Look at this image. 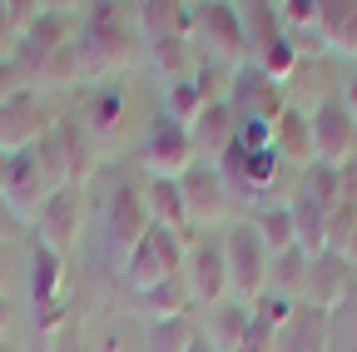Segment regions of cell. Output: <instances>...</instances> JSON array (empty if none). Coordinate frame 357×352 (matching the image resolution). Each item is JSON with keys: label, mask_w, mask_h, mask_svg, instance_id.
<instances>
[{"label": "cell", "mask_w": 357, "mask_h": 352, "mask_svg": "<svg viewBox=\"0 0 357 352\" xmlns=\"http://www.w3.org/2000/svg\"><path fill=\"white\" fill-rule=\"evenodd\" d=\"M105 248H109V258L119 263H129V253L139 248L144 238H149V208H144V194L134 189V184H114L109 189V199H105Z\"/></svg>", "instance_id": "cell-7"}, {"label": "cell", "mask_w": 357, "mask_h": 352, "mask_svg": "<svg viewBox=\"0 0 357 352\" xmlns=\"http://www.w3.org/2000/svg\"><path fill=\"white\" fill-rule=\"evenodd\" d=\"M248 318H253V307H243L238 298H223L218 307H208V323L199 332L213 352H238V342L248 332Z\"/></svg>", "instance_id": "cell-21"}, {"label": "cell", "mask_w": 357, "mask_h": 352, "mask_svg": "<svg viewBox=\"0 0 357 352\" xmlns=\"http://www.w3.org/2000/svg\"><path fill=\"white\" fill-rule=\"evenodd\" d=\"M333 352H357V293L333 313Z\"/></svg>", "instance_id": "cell-33"}, {"label": "cell", "mask_w": 357, "mask_h": 352, "mask_svg": "<svg viewBox=\"0 0 357 352\" xmlns=\"http://www.w3.org/2000/svg\"><path fill=\"white\" fill-rule=\"evenodd\" d=\"M178 194H184V213H189V229H229L234 218H229V208H234V194L223 189V174L213 169V164H194L184 179H178Z\"/></svg>", "instance_id": "cell-9"}, {"label": "cell", "mask_w": 357, "mask_h": 352, "mask_svg": "<svg viewBox=\"0 0 357 352\" xmlns=\"http://www.w3.org/2000/svg\"><path fill=\"white\" fill-rule=\"evenodd\" d=\"M0 352H15V347H10V342H0Z\"/></svg>", "instance_id": "cell-43"}, {"label": "cell", "mask_w": 357, "mask_h": 352, "mask_svg": "<svg viewBox=\"0 0 357 352\" xmlns=\"http://www.w3.org/2000/svg\"><path fill=\"white\" fill-rule=\"evenodd\" d=\"M352 293H357V283H352V268H347V263H337L333 253H318V258L307 263V283H303V303H307V307H318V313L333 318Z\"/></svg>", "instance_id": "cell-13"}, {"label": "cell", "mask_w": 357, "mask_h": 352, "mask_svg": "<svg viewBox=\"0 0 357 352\" xmlns=\"http://www.w3.org/2000/svg\"><path fill=\"white\" fill-rule=\"evenodd\" d=\"M65 278H70V268H65L60 253H50V248L30 253V303L35 307H60L65 303Z\"/></svg>", "instance_id": "cell-22"}, {"label": "cell", "mask_w": 357, "mask_h": 352, "mask_svg": "<svg viewBox=\"0 0 357 352\" xmlns=\"http://www.w3.org/2000/svg\"><path fill=\"white\" fill-rule=\"evenodd\" d=\"M6 218H10V213H6V204H0V243L10 238V224H6Z\"/></svg>", "instance_id": "cell-40"}, {"label": "cell", "mask_w": 357, "mask_h": 352, "mask_svg": "<svg viewBox=\"0 0 357 352\" xmlns=\"http://www.w3.org/2000/svg\"><path fill=\"white\" fill-rule=\"evenodd\" d=\"M144 60L149 70L169 84H184V79H199L204 75V55L194 50V40H154V45H144Z\"/></svg>", "instance_id": "cell-19"}, {"label": "cell", "mask_w": 357, "mask_h": 352, "mask_svg": "<svg viewBox=\"0 0 357 352\" xmlns=\"http://www.w3.org/2000/svg\"><path fill=\"white\" fill-rule=\"evenodd\" d=\"M307 253L293 248V253H278L268 263V293L273 298H288V303H303V283H307Z\"/></svg>", "instance_id": "cell-25"}, {"label": "cell", "mask_w": 357, "mask_h": 352, "mask_svg": "<svg viewBox=\"0 0 357 352\" xmlns=\"http://www.w3.org/2000/svg\"><path fill=\"white\" fill-rule=\"evenodd\" d=\"M234 144V109L229 105H208V114L199 119V129H194V149L199 154H213V164H218V154Z\"/></svg>", "instance_id": "cell-27"}, {"label": "cell", "mask_w": 357, "mask_h": 352, "mask_svg": "<svg viewBox=\"0 0 357 352\" xmlns=\"http://www.w3.org/2000/svg\"><path fill=\"white\" fill-rule=\"evenodd\" d=\"M50 109H45L40 95H20L15 105H0V154H20L30 144H40L45 135H50Z\"/></svg>", "instance_id": "cell-12"}, {"label": "cell", "mask_w": 357, "mask_h": 352, "mask_svg": "<svg viewBox=\"0 0 357 352\" xmlns=\"http://www.w3.org/2000/svg\"><path fill=\"white\" fill-rule=\"evenodd\" d=\"M194 50L204 55L208 70L238 75L243 60H248V40H243L238 6H194Z\"/></svg>", "instance_id": "cell-2"}, {"label": "cell", "mask_w": 357, "mask_h": 352, "mask_svg": "<svg viewBox=\"0 0 357 352\" xmlns=\"http://www.w3.org/2000/svg\"><path fill=\"white\" fill-rule=\"evenodd\" d=\"M134 30H139L144 45H154V40H194V6L144 0V6H134Z\"/></svg>", "instance_id": "cell-15"}, {"label": "cell", "mask_w": 357, "mask_h": 352, "mask_svg": "<svg viewBox=\"0 0 357 352\" xmlns=\"http://www.w3.org/2000/svg\"><path fill=\"white\" fill-rule=\"evenodd\" d=\"M189 303H194V298H189L184 278H174V283L144 293V313H149L154 323H174V318H189Z\"/></svg>", "instance_id": "cell-30"}, {"label": "cell", "mask_w": 357, "mask_h": 352, "mask_svg": "<svg viewBox=\"0 0 357 352\" xmlns=\"http://www.w3.org/2000/svg\"><path fill=\"white\" fill-rule=\"evenodd\" d=\"M273 337H278V328L268 323L263 313H253V318H248V332H243V342H238V352H273Z\"/></svg>", "instance_id": "cell-35"}, {"label": "cell", "mask_w": 357, "mask_h": 352, "mask_svg": "<svg viewBox=\"0 0 357 352\" xmlns=\"http://www.w3.org/2000/svg\"><path fill=\"white\" fill-rule=\"evenodd\" d=\"M119 124H124V95L114 90V84H105V90L95 95V100H89V139H114L119 135Z\"/></svg>", "instance_id": "cell-29"}, {"label": "cell", "mask_w": 357, "mask_h": 352, "mask_svg": "<svg viewBox=\"0 0 357 352\" xmlns=\"http://www.w3.org/2000/svg\"><path fill=\"white\" fill-rule=\"evenodd\" d=\"M184 253H189V238L149 229V238L134 248L129 263H124V283L144 298V293H154V288H164V283H174L178 273H184Z\"/></svg>", "instance_id": "cell-6"}, {"label": "cell", "mask_w": 357, "mask_h": 352, "mask_svg": "<svg viewBox=\"0 0 357 352\" xmlns=\"http://www.w3.org/2000/svg\"><path fill=\"white\" fill-rule=\"evenodd\" d=\"M328 253L347 268H357V199H342L333 208V229H328Z\"/></svg>", "instance_id": "cell-28"}, {"label": "cell", "mask_w": 357, "mask_h": 352, "mask_svg": "<svg viewBox=\"0 0 357 352\" xmlns=\"http://www.w3.org/2000/svg\"><path fill=\"white\" fill-rule=\"evenodd\" d=\"M238 20H243V40H248V55L258 60L268 45L278 40V20H273V6H238Z\"/></svg>", "instance_id": "cell-31"}, {"label": "cell", "mask_w": 357, "mask_h": 352, "mask_svg": "<svg viewBox=\"0 0 357 352\" xmlns=\"http://www.w3.org/2000/svg\"><path fill=\"white\" fill-rule=\"evenodd\" d=\"M337 100H342V109H347V119H352V129H357V70L342 79V90H337Z\"/></svg>", "instance_id": "cell-37"}, {"label": "cell", "mask_w": 357, "mask_h": 352, "mask_svg": "<svg viewBox=\"0 0 357 352\" xmlns=\"http://www.w3.org/2000/svg\"><path fill=\"white\" fill-rule=\"evenodd\" d=\"M139 30H134V6H95L89 10L84 35L75 40V60H79V79H114L119 70L134 65L139 55Z\"/></svg>", "instance_id": "cell-1"}, {"label": "cell", "mask_w": 357, "mask_h": 352, "mask_svg": "<svg viewBox=\"0 0 357 352\" xmlns=\"http://www.w3.org/2000/svg\"><path fill=\"white\" fill-rule=\"evenodd\" d=\"M278 35H288L293 45L298 40H318V20H323V0H278L273 6Z\"/></svg>", "instance_id": "cell-26"}, {"label": "cell", "mask_w": 357, "mask_h": 352, "mask_svg": "<svg viewBox=\"0 0 357 352\" xmlns=\"http://www.w3.org/2000/svg\"><path fill=\"white\" fill-rule=\"evenodd\" d=\"M248 224H253V234H258V243H263L268 258H278V253H293V248H298L293 204H288V199H278V204H258Z\"/></svg>", "instance_id": "cell-20"}, {"label": "cell", "mask_w": 357, "mask_h": 352, "mask_svg": "<svg viewBox=\"0 0 357 352\" xmlns=\"http://www.w3.org/2000/svg\"><path fill=\"white\" fill-rule=\"evenodd\" d=\"M10 323H15V303H10V293H0V342H6Z\"/></svg>", "instance_id": "cell-38"}, {"label": "cell", "mask_w": 357, "mask_h": 352, "mask_svg": "<svg viewBox=\"0 0 357 352\" xmlns=\"http://www.w3.org/2000/svg\"><path fill=\"white\" fill-rule=\"evenodd\" d=\"M144 208H149V224L174 234V238H189V213H184V194H178V184H154L144 179Z\"/></svg>", "instance_id": "cell-23"}, {"label": "cell", "mask_w": 357, "mask_h": 352, "mask_svg": "<svg viewBox=\"0 0 357 352\" xmlns=\"http://www.w3.org/2000/svg\"><path fill=\"white\" fill-rule=\"evenodd\" d=\"M189 352H213V347H208V342H204V332H199V342H194Z\"/></svg>", "instance_id": "cell-41"}, {"label": "cell", "mask_w": 357, "mask_h": 352, "mask_svg": "<svg viewBox=\"0 0 357 352\" xmlns=\"http://www.w3.org/2000/svg\"><path fill=\"white\" fill-rule=\"evenodd\" d=\"M288 204H293V229H298V248H303L307 258H318V253H328V229H333V204H323L318 194H307L303 184H298V194H293Z\"/></svg>", "instance_id": "cell-18"}, {"label": "cell", "mask_w": 357, "mask_h": 352, "mask_svg": "<svg viewBox=\"0 0 357 352\" xmlns=\"http://www.w3.org/2000/svg\"><path fill=\"white\" fill-rule=\"evenodd\" d=\"M307 124H312V159H318V169H347L357 159V129L342 109L337 95H323L318 105L307 109Z\"/></svg>", "instance_id": "cell-8"}, {"label": "cell", "mask_w": 357, "mask_h": 352, "mask_svg": "<svg viewBox=\"0 0 357 352\" xmlns=\"http://www.w3.org/2000/svg\"><path fill=\"white\" fill-rule=\"evenodd\" d=\"M273 352H333V318L298 303L273 337Z\"/></svg>", "instance_id": "cell-14"}, {"label": "cell", "mask_w": 357, "mask_h": 352, "mask_svg": "<svg viewBox=\"0 0 357 352\" xmlns=\"http://www.w3.org/2000/svg\"><path fill=\"white\" fill-rule=\"evenodd\" d=\"M15 50H20V30H15L10 6L0 0V60H15Z\"/></svg>", "instance_id": "cell-36"}, {"label": "cell", "mask_w": 357, "mask_h": 352, "mask_svg": "<svg viewBox=\"0 0 357 352\" xmlns=\"http://www.w3.org/2000/svg\"><path fill=\"white\" fill-rule=\"evenodd\" d=\"M318 55H328V60H357V0H323Z\"/></svg>", "instance_id": "cell-16"}, {"label": "cell", "mask_w": 357, "mask_h": 352, "mask_svg": "<svg viewBox=\"0 0 357 352\" xmlns=\"http://www.w3.org/2000/svg\"><path fill=\"white\" fill-rule=\"evenodd\" d=\"M0 179H6V154H0Z\"/></svg>", "instance_id": "cell-42"}, {"label": "cell", "mask_w": 357, "mask_h": 352, "mask_svg": "<svg viewBox=\"0 0 357 352\" xmlns=\"http://www.w3.org/2000/svg\"><path fill=\"white\" fill-rule=\"evenodd\" d=\"M184 288H189V298L194 303H204V307H218L223 298H234L229 293V263H223V238H199V243H189V253H184Z\"/></svg>", "instance_id": "cell-10"}, {"label": "cell", "mask_w": 357, "mask_h": 352, "mask_svg": "<svg viewBox=\"0 0 357 352\" xmlns=\"http://www.w3.org/2000/svg\"><path fill=\"white\" fill-rule=\"evenodd\" d=\"M6 283H10V263H6V253H0V293H6Z\"/></svg>", "instance_id": "cell-39"}, {"label": "cell", "mask_w": 357, "mask_h": 352, "mask_svg": "<svg viewBox=\"0 0 357 352\" xmlns=\"http://www.w3.org/2000/svg\"><path fill=\"white\" fill-rule=\"evenodd\" d=\"M199 342V328L189 318H174V323H154L149 328V352H189Z\"/></svg>", "instance_id": "cell-32"}, {"label": "cell", "mask_w": 357, "mask_h": 352, "mask_svg": "<svg viewBox=\"0 0 357 352\" xmlns=\"http://www.w3.org/2000/svg\"><path fill=\"white\" fill-rule=\"evenodd\" d=\"M50 174H45L40 164V149H20L6 159V179H0V204H6V213L15 218V224H30L35 229V218L45 208V199H50Z\"/></svg>", "instance_id": "cell-5"}, {"label": "cell", "mask_w": 357, "mask_h": 352, "mask_svg": "<svg viewBox=\"0 0 357 352\" xmlns=\"http://www.w3.org/2000/svg\"><path fill=\"white\" fill-rule=\"evenodd\" d=\"M223 263H229V293L243 303V307H258V298L268 293V258L258 234L248 218H234L229 229H223Z\"/></svg>", "instance_id": "cell-3"}, {"label": "cell", "mask_w": 357, "mask_h": 352, "mask_svg": "<svg viewBox=\"0 0 357 352\" xmlns=\"http://www.w3.org/2000/svg\"><path fill=\"white\" fill-rule=\"evenodd\" d=\"M204 114H208V100L199 90V79H184V84H169V90H164V119L169 124H178V129L194 135Z\"/></svg>", "instance_id": "cell-24"}, {"label": "cell", "mask_w": 357, "mask_h": 352, "mask_svg": "<svg viewBox=\"0 0 357 352\" xmlns=\"http://www.w3.org/2000/svg\"><path fill=\"white\" fill-rule=\"evenodd\" d=\"M84 234V194L79 189H55L50 199H45L40 218H35V238L40 248H50V253H70Z\"/></svg>", "instance_id": "cell-11"}, {"label": "cell", "mask_w": 357, "mask_h": 352, "mask_svg": "<svg viewBox=\"0 0 357 352\" xmlns=\"http://www.w3.org/2000/svg\"><path fill=\"white\" fill-rule=\"evenodd\" d=\"M273 154L283 169H318V159H312V124H307V109H283L273 119Z\"/></svg>", "instance_id": "cell-17"}, {"label": "cell", "mask_w": 357, "mask_h": 352, "mask_svg": "<svg viewBox=\"0 0 357 352\" xmlns=\"http://www.w3.org/2000/svg\"><path fill=\"white\" fill-rule=\"evenodd\" d=\"M20 95H35L25 70H20V60H0V105H15Z\"/></svg>", "instance_id": "cell-34"}, {"label": "cell", "mask_w": 357, "mask_h": 352, "mask_svg": "<svg viewBox=\"0 0 357 352\" xmlns=\"http://www.w3.org/2000/svg\"><path fill=\"white\" fill-rule=\"evenodd\" d=\"M194 164H199L194 135H189V129H178V124H169V119L159 114V119L144 129V139H139V169H144V179H154V184H178Z\"/></svg>", "instance_id": "cell-4"}]
</instances>
